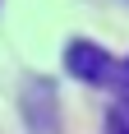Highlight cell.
Segmentation results:
<instances>
[{
    "label": "cell",
    "instance_id": "cell-2",
    "mask_svg": "<svg viewBox=\"0 0 129 134\" xmlns=\"http://www.w3.org/2000/svg\"><path fill=\"white\" fill-rule=\"evenodd\" d=\"M23 120H28V134H60V102L46 79L23 83Z\"/></svg>",
    "mask_w": 129,
    "mask_h": 134
},
{
    "label": "cell",
    "instance_id": "cell-1",
    "mask_svg": "<svg viewBox=\"0 0 129 134\" xmlns=\"http://www.w3.org/2000/svg\"><path fill=\"white\" fill-rule=\"evenodd\" d=\"M64 69H69L78 83H92V88H120L115 55L102 51L97 42H69V46H64Z\"/></svg>",
    "mask_w": 129,
    "mask_h": 134
},
{
    "label": "cell",
    "instance_id": "cell-3",
    "mask_svg": "<svg viewBox=\"0 0 129 134\" xmlns=\"http://www.w3.org/2000/svg\"><path fill=\"white\" fill-rule=\"evenodd\" d=\"M111 134H129V111H125V107L111 111Z\"/></svg>",
    "mask_w": 129,
    "mask_h": 134
},
{
    "label": "cell",
    "instance_id": "cell-4",
    "mask_svg": "<svg viewBox=\"0 0 129 134\" xmlns=\"http://www.w3.org/2000/svg\"><path fill=\"white\" fill-rule=\"evenodd\" d=\"M120 88H125V93H129V60H125V65H120Z\"/></svg>",
    "mask_w": 129,
    "mask_h": 134
}]
</instances>
